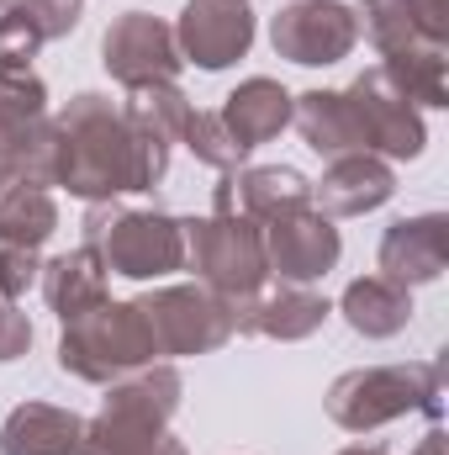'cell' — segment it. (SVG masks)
<instances>
[{"mask_svg":"<svg viewBox=\"0 0 449 455\" xmlns=\"http://www.w3.org/2000/svg\"><path fill=\"white\" fill-rule=\"evenodd\" d=\"M291 107H296V96H291L280 80L254 75V80H243V85L227 96L217 116L227 122V132L254 154L259 143H270V138H280V132L291 127Z\"/></svg>","mask_w":449,"mask_h":455,"instance_id":"obj_20","label":"cell"},{"mask_svg":"<svg viewBox=\"0 0 449 455\" xmlns=\"http://www.w3.org/2000/svg\"><path fill=\"white\" fill-rule=\"evenodd\" d=\"M0 159L11 180L27 186H53L59 180V127L53 116H21V112H0Z\"/></svg>","mask_w":449,"mask_h":455,"instance_id":"obj_19","label":"cell"},{"mask_svg":"<svg viewBox=\"0 0 449 455\" xmlns=\"http://www.w3.org/2000/svg\"><path fill=\"white\" fill-rule=\"evenodd\" d=\"M185 381L169 360H154L143 371H127L106 387V403L96 419H85V451L80 455H191L169 419L180 413Z\"/></svg>","mask_w":449,"mask_h":455,"instance_id":"obj_2","label":"cell"},{"mask_svg":"<svg viewBox=\"0 0 449 455\" xmlns=\"http://www.w3.org/2000/svg\"><path fill=\"white\" fill-rule=\"evenodd\" d=\"M80 451H85V419L75 408L21 403L0 424V455H80Z\"/></svg>","mask_w":449,"mask_h":455,"instance_id":"obj_17","label":"cell"},{"mask_svg":"<svg viewBox=\"0 0 449 455\" xmlns=\"http://www.w3.org/2000/svg\"><path fill=\"white\" fill-rule=\"evenodd\" d=\"M201 164H212L217 175H238L243 164H248V148L227 132V122L217 112H191V122H185V138H180Z\"/></svg>","mask_w":449,"mask_h":455,"instance_id":"obj_28","label":"cell"},{"mask_svg":"<svg viewBox=\"0 0 449 455\" xmlns=\"http://www.w3.org/2000/svg\"><path fill=\"white\" fill-rule=\"evenodd\" d=\"M59 127V180L80 202H116L127 191H154L169 170V143L138 132L101 91H80L53 116Z\"/></svg>","mask_w":449,"mask_h":455,"instance_id":"obj_1","label":"cell"},{"mask_svg":"<svg viewBox=\"0 0 449 455\" xmlns=\"http://www.w3.org/2000/svg\"><path fill=\"white\" fill-rule=\"evenodd\" d=\"M11 5H16V0H0V21H5V16H11Z\"/></svg>","mask_w":449,"mask_h":455,"instance_id":"obj_34","label":"cell"},{"mask_svg":"<svg viewBox=\"0 0 449 455\" xmlns=\"http://www.w3.org/2000/svg\"><path fill=\"white\" fill-rule=\"evenodd\" d=\"M338 313L359 339H391L413 323V291L386 281V275H359V281L343 286Z\"/></svg>","mask_w":449,"mask_h":455,"instance_id":"obj_21","label":"cell"},{"mask_svg":"<svg viewBox=\"0 0 449 455\" xmlns=\"http://www.w3.org/2000/svg\"><path fill=\"white\" fill-rule=\"evenodd\" d=\"M328 297L312 291V286H296V281H280V286H259L254 297L232 302V334H259V339H280L296 344L307 334H318L328 323Z\"/></svg>","mask_w":449,"mask_h":455,"instance_id":"obj_13","label":"cell"},{"mask_svg":"<svg viewBox=\"0 0 449 455\" xmlns=\"http://www.w3.org/2000/svg\"><path fill=\"white\" fill-rule=\"evenodd\" d=\"M5 180H11V175H5V159H0V186H5Z\"/></svg>","mask_w":449,"mask_h":455,"instance_id":"obj_35","label":"cell"},{"mask_svg":"<svg viewBox=\"0 0 449 455\" xmlns=\"http://www.w3.org/2000/svg\"><path fill=\"white\" fill-rule=\"evenodd\" d=\"M264 228V259H270V275L280 281H296V286H312L323 281L343 254V238H338L334 218H323L318 207H302V212H286Z\"/></svg>","mask_w":449,"mask_h":455,"instance_id":"obj_12","label":"cell"},{"mask_svg":"<svg viewBox=\"0 0 449 455\" xmlns=\"http://www.w3.org/2000/svg\"><path fill=\"white\" fill-rule=\"evenodd\" d=\"M159 360H180V355H212L232 339V302L207 291V286H159L138 297Z\"/></svg>","mask_w":449,"mask_h":455,"instance_id":"obj_7","label":"cell"},{"mask_svg":"<svg viewBox=\"0 0 449 455\" xmlns=\"http://www.w3.org/2000/svg\"><path fill=\"white\" fill-rule=\"evenodd\" d=\"M413 455H449V440H445V429L434 424V429H429V435L418 440V451H413Z\"/></svg>","mask_w":449,"mask_h":455,"instance_id":"obj_32","label":"cell"},{"mask_svg":"<svg viewBox=\"0 0 449 455\" xmlns=\"http://www.w3.org/2000/svg\"><path fill=\"white\" fill-rule=\"evenodd\" d=\"M407 413L445 419V360L418 365H359L343 371L328 387V419L349 435H370L381 424H397Z\"/></svg>","mask_w":449,"mask_h":455,"instance_id":"obj_3","label":"cell"},{"mask_svg":"<svg viewBox=\"0 0 449 455\" xmlns=\"http://www.w3.org/2000/svg\"><path fill=\"white\" fill-rule=\"evenodd\" d=\"M338 455H391L386 445H349V451H338Z\"/></svg>","mask_w":449,"mask_h":455,"instance_id":"obj_33","label":"cell"},{"mask_svg":"<svg viewBox=\"0 0 449 455\" xmlns=\"http://www.w3.org/2000/svg\"><path fill=\"white\" fill-rule=\"evenodd\" d=\"M85 243L101 254V265L127 281H159L185 270V233L180 218L159 207H116V202H91L85 207Z\"/></svg>","mask_w":449,"mask_h":455,"instance_id":"obj_4","label":"cell"},{"mask_svg":"<svg viewBox=\"0 0 449 455\" xmlns=\"http://www.w3.org/2000/svg\"><path fill=\"white\" fill-rule=\"evenodd\" d=\"M175 48L196 69H227L254 48V11L248 0H185L175 21Z\"/></svg>","mask_w":449,"mask_h":455,"instance_id":"obj_11","label":"cell"},{"mask_svg":"<svg viewBox=\"0 0 449 455\" xmlns=\"http://www.w3.org/2000/svg\"><path fill=\"white\" fill-rule=\"evenodd\" d=\"M291 122L302 127L307 148L323 154V159H343V154H365V138H359V122L349 112L343 91H302Z\"/></svg>","mask_w":449,"mask_h":455,"instance_id":"obj_23","label":"cell"},{"mask_svg":"<svg viewBox=\"0 0 449 455\" xmlns=\"http://www.w3.org/2000/svg\"><path fill=\"white\" fill-rule=\"evenodd\" d=\"M43 297H48V307L59 313V323H69V318L101 307V302H106V265H101V254H96L91 243H80V249L48 259V265H43Z\"/></svg>","mask_w":449,"mask_h":455,"instance_id":"obj_22","label":"cell"},{"mask_svg":"<svg viewBox=\"0 0 449 455\" xmlns=\"http://www.w3.org/2000/svg\"><path fill=\"white\" fill-rule=\"evenodd\" d=\"M227 191H232V207L254 223H275L286 212L312 207V180L291 164H243L238 175H227Z\"/></svg>","mask_w":449,"mask_h":455,"instance_id":"obj_18","label":"cell"},{"mask_svg":"<svg viewBox=\"0 0 449 455\" xmlns=\"http://www.w3.org/2000/svg\"><path fill=\"white\" fill-rule=\"evenodd\" d=\"M381 75L413 107H449V48H397L381 53Z\"/></svg>","mask_w":449,"mask_h":455,"instance_id":"obj_26","label":"cell"},{"mask_svg":"<svg viewBox=\"0 0 449 455\" xmlns=\"http://www.w3.org/2000/svg\"><path fill=\"white\" fill-rule=\"evenodd\" d=\"M43 275V259L37 249H16V243H0V297L5 302H21L32 291V281Z\"/></svg>","mask_w":449,"mask_h":455,"instance_id":"obj_30","label":"cell"},{"mask_svg":"<svg viewBox=\"0 0 449 455\" xmlns=\"http://www.w3.org/2000/svg\"><path fill=\"white\" fill-rule=\"evenodd\" d=\"M381 275L397 286H429L439 281L449 265V218L445 212H423V218H397L381 233Z\"/></svg>","mask_w":449,"mask_h":455,"instance_id":"obj_14","label":"cell"},{"mask_svg":"<svg viewBox=\"0 0 449 455\" xmlns=\"http://www.w3.org/2000/svg\"><path fill=\"white\" fill-rule=\"evenodd\" d=\"M180 233H185V265L196 270V281L207 291H217L227 302H243L270 281L264 228L243 218L238 207H212L207 218H185Z\"/></svg>","mask_w":449,"mask_h":455,"instance_id":"obj_6","label":"cell"},{"mask_svg":"<svg viewBox=\"0 0 449 455\" xmlns=\"http://www.w3.org/2000/svg\"><path fill=\"white\" fill-rule=\"evenodd\" d=\"M359 43V16L343 0H291L270 16V48L302 69H328Z\"/></svg>","mask_w":449,"mask_h":455,"instance_id":"obj_8","label":"cell"},{"mask_svg":"<svg viewBox=\"0 0 449 455\" xmlns=\"http://www.w3.org/2000/svg\"><path fill=\"white\" fill-rule=\"evenodd\" d=\"M122 112L127 122L138 127V132H148V138H159V143H180L185 138V122H191V96L169 80V85H143V91H127V101H122Z\"/></svg>","mask_w":449,"mask_h":455,"instance_id":"obj_27","label":"cell"},{"mask_svg":"<svg viewBox=\"0 0 449 455\" xmlns=\"http://www.w3.org/2000/svg\"><path fill=\"white\" fill-rule=\"evenodd\" d=\"M59 228V202L53 191L43 186H27V180H5L0 186V243H16V249H43Z\"/></svg>","mask_w":449,"mask_h":455,"instance_id":"obj_25","label":"cell"},{"mask_svg":"<svg viewBox=\"0 0 449 455\" xmlns=\"http://www.w3.org/2000/svg\"><path fill=\"white\" fill-rule=\"evenodd\" d=\"M27 349H32V323H27V313H16V302L0 297V360H16V355H27Z\"/></svg>","mask_w":449,"mask_h":455,"instance_id":"obj_31","label":"cell"},{"mask_svg":"<svg viewBox=\"0 0 449 455\" xmlns=\"http://www.w3.org/2000/svg\"><path fill=\"white\" fill-rule=\"evenodd\" d=\"M159 360V344H154V329L132 302H101L80 318L64 323V339H59V371H69L75 381H91V387H112L116 376L127 371H143Z\"/></svg>","mask_w":449,"mask_h":455,"instance_id":"obj_5","label":"cell"},{"mask_svg":"<svg viewBox=\"0 0 449 455\" xmlns=\"http://www.w3.org/2000/svg\"><path fill=\"white\" fill-rule=\"evenodd\" d=\"M397 196V175L375 154H343L328 159L323 180H312V202L323 218H365Z\"/></svg>","mask_w":449,"mask_h":455,"instance_id":"obj_16","label":"cell"},{"mask_svg":"<svg viewBox=\"0 0 449 455\" xmlns=\"http://www.w3.org/2000/svg\"><path fill=\"white\" fill-rule=\"evenodd\" d=\"M343 101L359 122V138H365V154L375 159H418L429 148V127H423V112L375 69H365L359 80L343 85Z\"/></svg>","mask_w":449,"mask_h":455,"instance_id":"obj_9","label":"cell"},{"mask_svg":"<svg viewBox=\"0 0 449 455\" xmlns=\"http://www.w3.org/2000/svg\"><path fill=\"white\" fill-rule=\"evenodd\" d=\"M359 32L375 53L397 48H449V0H359Z\"/></svg>","mask_w":449,"mask_h":455,"instance_id":"obj_15","label":"cell"},{"mask_svg":"<svg viewBox=\"0 0 449 455\" xmlns=\"http://www.w3.org/2000/svg\"><path fill=\"white\" fill-rule=\"evenodd\" d=\"M101 64L116 85L143 91V85H169L180 75V48H175V27L148 16V11H127L116 16L101 37Z\"/></svg>","mask_w":449,"mask_h":455,"instance_id":"obj_10","label":"cell"},{"mask_svg":"<svg viewBox=\"0 0 449 455\" xmlns=\"http://www.w3.org/2000/svg\"><path fill=\"white\" fill-rule=\"evenodd\" d=\"M0 112H21V116L48 112V85L37 80L32 59L5 53V48H0Z\"/></svg>","mask_w":449,"mask_h":455,"instance_id":"obj_29","label":"cell"},{"mask_svg":"<svg viewBox=\"0 0 449 455\" xmlns=\"http://www.w3.org/2000/svg\"><path fill=\"white\" fill-rule=\"evenodd\" d=\"M80 16H85V0H16L11 16L0 21V48L37 59V48L69 37L80 27Z\"/></svg>","mask_w":449,"mask_h":455,"instance_id":"obj_24","label":"cell"}]
</instances>
